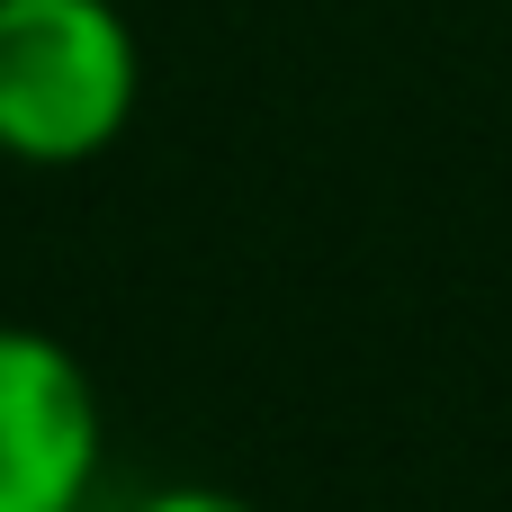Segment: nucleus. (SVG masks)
Segmentation results:
<instances>
[{
    "mask_svg": "<svg viewBox=\"0 0 512 512\" xmlns=\"http://www.w3.org/2000/svg\"><path fill=\"white\" fill-rule=\"evenodd\" d=\"M144 99V54L117 0H0V162H99Z\"/></svg>",
    "mask_w": 512,
    "mask_h": 512,
    "instance_id": "1",
    "label": "nucleus"
},
{
    "mask_svg": "<svg viewBox=\"0 0 512 512\" xmlns=\"http://www.w3.org/2000/svg\"><path fill=\"white\" fill-rule=\"evenodd\" d=\"M99 387L72 342L0 324V512H81L99 486Z\"/></svg>",
    "mask_w": 512,
    "mask_h": 512,
    "instance_id": "2",
    "label": "nucleus"
},
{
    "mask_svg": "<svg viewBox=\"0 0 512 512\" xmlns=\"http://www.w3.org/2000/svg\"><path fill=\"white\" fill-rule=\"evenodd\" d=\"M126 512H261V504H243L234 486H153V495H135Z\"/></svg>",
    "mask_w": 512,
    "mask_h": 512,
    "instance_id": "3",
    "label": "nucleus"
}]
</instances>
